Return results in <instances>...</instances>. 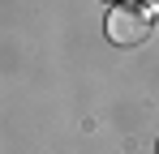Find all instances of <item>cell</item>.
Segmentation results:
<instances>
[{"label":"cell","instance_id":"cell-2","mask_svg":"<svg viewBox=\"0 0 159 154\" xmlns=\"http://www.w3.org/2000/svg\"><path fill=\"white\" fill-rule=\"evenodd\" d=\"M155 154H159V146H155Z\"/></svg>","mask_w":159,"mask_h":154},{"label":"cell","instance_id":"cell-1","mask_svg":"<svg viewBox=\"0 0 159 154\" xmlns=\"http://www.w3.org/2000/svg\"><path fill=\"white\" fill-rule=\"evenodd\" d=\"M146 34H151V13H146V4H116V9L107 13V39H112V43L133 47V43H142Z\"/></svg>","mask_w":159,"mask_h":154}]
</instances>
